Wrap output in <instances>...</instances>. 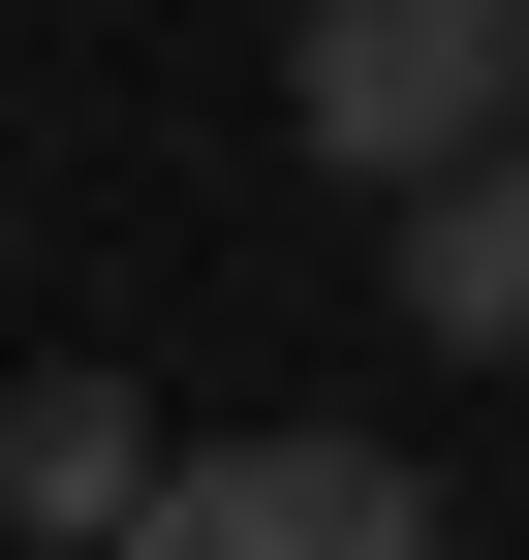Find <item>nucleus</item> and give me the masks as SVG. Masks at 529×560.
<instances>
[{
  "label": "nucleus",
  "mask_w": 529,
  "mask_h": 560,
  "mask_svg": "<svg viewBox=\"0 0 529 560\" xmlns=\"http://www.w3.org/2000/svg\"><path fill=\"white\" fill-rule=\"evenodd\" d=\"M529 125V0H311V156L343 187H436Z\"/></svg>",
  "instance_id": "obj_1"
},
{
  "label": "nucleus",
  "mask_w": 529,
  "mask_h": 560,
  "mask_svg": "<svg viewBox=\"0 0 529 560\" xmlns=\"http://www.w3.org/2000/svg\"><path fill=\"white\" fill-rule=\"evenodd\" d=\"M125 560H405V499H374L343 436H219V467H187Z\"/></svg>",
  "instance_id": "obj_2"
},
{
  "label": "nucleus",
  "mask_w": 529,
  "mask_h": 560,
  "mask_svg": "<svg viewBox=\"0 0 529 560\" xmlns=\"http://www.w3.org/2000/svg\"><path fill=\"white\" fill-rule=\"evenodd\" d=\"M405 342H436V374H529V125L405 187Z\"/></svg>",
  "instance_id": "obj_3"
}]
</instances>
